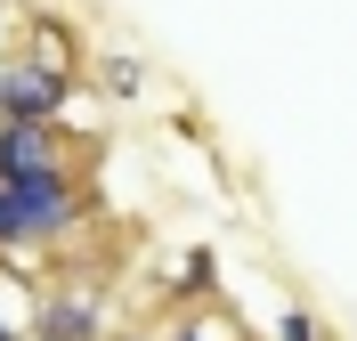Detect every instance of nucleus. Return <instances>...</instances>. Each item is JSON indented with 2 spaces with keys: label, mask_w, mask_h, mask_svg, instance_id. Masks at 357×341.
I'll return each instance as SVG.
<instances>
[{
  "label": "nucleus",
  "mask_w": 357,
  "mask_h": 341,
  "mask_svg": "<svg viewBox=\"0 0 357 341\" xmlns=\"http://www.w3.org/2000/svg\"><path fill=\"white\" fill-rule=\"evenodd\" d=\"M122 341H146V333H122Z\"/></svg>",
  "instance_id": "nucleus-8"
},
{
  "label": "nucleus",
  "mask_w": 357,
  "mask_h": 341,
  "mask_svg": "<svg viewBox=\"0 0 357 341\" xmlns=\"http://www.w3.org/2000/svg\"><path fill=\"white\" fill-rule=\"evenodd\" d=\"M98 293H49L33 309V341H98Z\"/></svg>",
  "instance_id": "nucleus-3"
},
{
  "label": "nucleus",
  "mask_w": 357,
  "mask_h": 341,
  "mask_svg": "<svg viewBox=\"0 0 357 341\" xmlns=\"http://www.w3.org/2000/svg\"><path fill=\"white\" fill-rule=\"evenodd\" d=\"M73 98V66L57 49V24H41V41L0 57V122H57Z\"/></svg>",
  "instance_id": "nucleus-1"
},
{
  "label": "nucleus",
  "mask_w": 357,
  "mask_h": 341,
  "mask_svg": "<svg viewBox=\"0 0 357 341\" xmlns=\"http://www.w3.org/2000/svg\"><path fill=\"white\" fill-rule=\"evenodd\" d=\"M0 341H17V325H8V317H0Z\"/></svg>",
  "instance_id": "nucleus-7"
},
{
  "label": "nucleus",
  "mask_w": 357,
  "mask_h": 341,
  "mask_svg": "<svg viewBox=\"0 0 357 341\" xmlns=\"http://www.w3.org/2000/svg\"><path fill=\"white\" fill-rule=\"evenodd\" d=\"M57 162H66L57 122H0V187H24L41 171H57Z\"/></svg>",
  "instance_id": "nucleus-2"
},
{
  "label": "nucleus",
  "mask_w": 357,
  "mask_h": 341,
  "mask_svg": "<svg viewBox=\"0 0 357 341\" xmlns=\"http://www.w3.org/2000/svg\"><path fill=\"white\" fill-rule=\"evenodd\" d=\"M17 244H33V220H24L17 187H0V252H17Z\"/></svg>",
  "instance_id": "nucleus-4"
},
{
  "label": "nucleus",
  "mask_w": 357,
  "mask_h": 341,
  "mask_svg": "<svg viewBox=\"0 0 357 341\" xmlns=\"http://www.w3.org/2000/svg\"><path fill=\"white\" fill-rule=\"evenodd\" d=\"M276 341H325V325H317L309 309H284V317H276Z\"/></svg>",
  "instance_id": "nucleus-5"
},
{
  "label": "nucleus",
  "mask_w": 357,
  "mask_h": 341,
  "mask_svg": "<svg viewBox=\"0 0 357 341\" xmlns=\"http://www.w3.org/2000/svg\"><path fill=\"white\" fill-rule=\"evenodd\" d=\"M162 341H236V325H227V333H220V325H211V317H187V325H171V333H162Z\"/></svg>",
  "instance_id": "nucleus-6"
}]
</instances>
